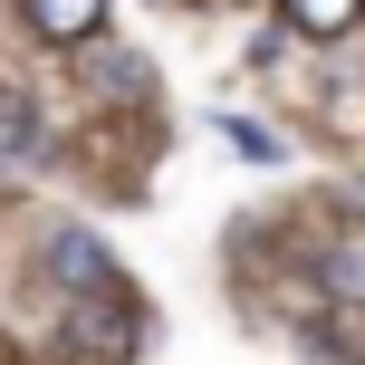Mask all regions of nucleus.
I'll return each mask as SVG.
<instances>
[{
  "label": "nucleus",
  "instance_id": "1",
  "mask_svg": "<svg viewBox=\"0 0 365 365\" xmlns=\"http://www.w3.org/2000/svg\"><path fill=\"white\" fill-rule=\"evenodd\" d=\"M48 269L68 279V289H87V298H125V279H115V259L96 250L87 231H48Z\"/></svg>",
  "mask_w": 365,
  "mask_h": 365
},
{
  "label": "nucleus",
  "instance_id": "2",
  "mask_svg": "<svg viewBox=\"0 0 365 365\" xmlns=\"http://www.w3.org/2000/svg\"><path fill=\"white\" fill-rule=\"evenodd\" d=\"M19 19H29L48 48H77V38L106 29V0H19Z\"/></svg>",
  "mask_w": 365,
  "mask_h": 365
},
{
  "label": "nucleus",
  "instance_id": "3",
  "mask_svg": "<svg viewBox=\"0 0 365 365\" xmlns=\"http://www.w3.org/2000/svg\"><path fill=\"white\" fill-rule=\"evenodd\" d=\"M317 289L365 308V240H327V250H317Z\"/></svg>",
  "mask_w": 365,
  "mask_h": 365
},
{
  "label": "nucleus",
  "instance_id": "4",
  "mask_svg": "<svg viewBox=\"0 0 365 365\" xmlns=\"http://www.w3.org/2000/svg\"><path fill=\"white\" fill-rule=\"evenodd\" d=\"M38 154V106L19 87H0V164H29Z\"/></svg>",
  "mask_w": 365,
  "mask_h": 365
},
{
  "label": "nucleus",
  "instance_id": "5",
  "mask_svg": "<svg viewBox=\"0 0 365 365\" xmlns=\"http://www.w3.org/2000/svg\"><path fill=\"white\" fill-rule=\"evenodd\" d=\"M279 10H289V29H298V38H346L365 0H279Z\"/></svg>",
  "mask_w": 365,
  "mask_h": 365
}]
</instances>
